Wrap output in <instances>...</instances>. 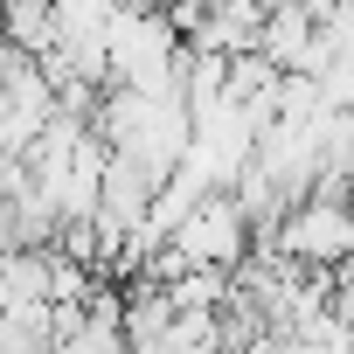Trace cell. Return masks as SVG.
Masks as SVG:
<instances>
[{
  "label": "cell",
  "mask_w": 354,
  "mask_h": 354,
  "mask_svg": "<svg viewBox=\"0 0 354 354\" xmlns=\"http://www.w3.org/2000/svg\"><path fill=\"white\" fill-rule=\"evenodd\" d=\"M264 250H278V257H292V264H306V271H340V264H354V195H326V188L299 195V202L278 216V230H271Z\"/></svg>",
  "instance_id": "obj_1"
},
{
  "label": "cell",
  "mask_w": 354,
  "mask_h": 354,
  "mask_svg": "<svg viewBox=\"0 0 354 354\" xmlns=\"http://www.w3.org/2000/svg\"><path fill=\"white\" fill-rule=\"evenodd\" d=\"M313 8L306 0H278V8H264V21H257V49L278 63V70H306L313 63Z\"/></svg>",
  "instance_id": "obj_2"
},
{
  "label": "cell",
  "mask_w": 354,
  "mask_h": 354,
  "mask_svg": "<svg viewBox=\"0 0 354 354\" xmlns=\"http://www.w3.org/2000/svg\"><path fill=\"white\" fill-rule=\"evenodd\" d=\"M21 250V195H0V257Z\"/></svg>",
  "instance_id": "obj_3"
},
{
  "label": "cell",
  "mask_w": 354,
  "mask_h": 354,
  "mask_svg": "<svg viewBox=\"0 0 354 354\" xmlns=\"http://www.w3.org/2000/svg\"><path fill=\"white\" fill-rule=\"evenodd\" d=\"M153 8H167V0H153Z\"/></svg>",
  "instance_id": "obj_4"
}]
</instances>
